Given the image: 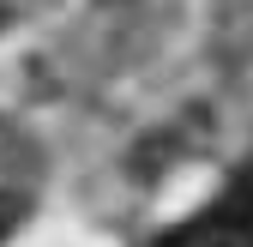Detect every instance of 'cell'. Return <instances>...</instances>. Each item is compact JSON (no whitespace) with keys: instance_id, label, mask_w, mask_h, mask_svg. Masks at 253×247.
Returning <instances> with one entry per match:
<instances>
[{"instance_id":"cell-1","label":"cell","mask_w":253,"mask_h":247,"mask_svg":"<svg viewBox=\"0 0 253 247\" xmlns=\"http://www.w3.org/2000/svg\"><path fill=\"white\" fill-rule=\"evenodd\" d=\"M187 247H253V169L193 223Z\"/></svg>"},{"instance_id":"cell-2","label":"cell","mask_w":253,"mask_h":247,"mask_svg":"<svg viewBox=\"0 0 253 247\" xmlns=\"http://www.w3.org/2000/svg\"><path fill=\"white\" fill-rule=\"evenodd\" d=\"M12 211H18V169H12V145H6V133H0V229L12 223Z\"/></svg>"}]
</instances>
